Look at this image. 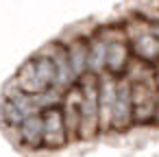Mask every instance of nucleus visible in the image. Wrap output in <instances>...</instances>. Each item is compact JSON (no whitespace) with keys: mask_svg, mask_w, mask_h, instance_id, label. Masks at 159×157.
Instances as JSON below:
<instances>
[{"mask_svg":"<svg viewBox=\"0 0 159 157\" xmlns=\"http://www.w3.org/2000/svg\"><path fill=\"white\" fill-rule=\"evenodd\" d=\"M122 29L133 59L144 66H152L159 59V33L152 20L146 16H133L122 24Z\"/></svg>","mask_w":159,"mask_h":157,"instance_id":"f03ea898","label":"nucleus"},{"mask_svg":"<svg viewBox=\"0 0 159 157\" xmlns=\"http://www.w3.org/2000/svg\"><path fill=\"white\" fill-rule=\"evenodd\" d=\"M13 83L20 92L29 94V96H46L59 90V74H57V66L52 55L46 50L33 55L31 59H26L18 74L13 76Z\"/></svg>","mask_w":159,"mask_h":157,"instance_id":"f257e3e1","label":"nucleus"},{"mask_svg":"<svg viewBox=\"0 0 159 157\" xmlns=\"http://www.w3.org/2000/svg\"><path fill=\"white\" fill-rule=\"evenodd\" d=\"M133 124V96H131V81L129 76H118L116 79V90H113V103H111V118H109V129L124 131Z\"/></svg>","mask_w":159,"mask_h":157,"instance_id":"7ed1b4c3","label":"nucleus"},{"mask_svg":"<svg viewBox=\"0 0 159 157\" xmlns=\"http://www.w3.org/2000/svg\"><path fill=\"white\" fill-rule=\"evenodd\" d=\"M150 81H152V85H155V90L159 92V59L150 66Z\"/></svg>","mask_w":159,"mask_h":157,"instance_id":"423d86ee","label":"nucleus"},{"mask_svg":"<svg viewBox=\"0 0 159 157\" xmlns=\"http://www.w3.org/2000/svg\"><path fill=\"white\" fill-rule=\"evenodd\" d=\"M18 137H20V144H24L29 148H42L44 146V127H42V113L39 111L31 113L18 127Z\"/></svg>","mask_w":159,"mask_h":157,"instance_id":"39448f33","label":"nucleus"},{"mask_svg":"<svg viewBox=\"0 0 159 157\" xmlns=\"http://www.w3.org/2000/svg\"><path fill=\"white\" fill-rule=\"evenodd\" d=\"M39 113H42V127H44V146H48V148L63 146L70 140V135H68V129H66L61 105H57V103L46 105Z\"/></svg>","mask_w":159,"mask_h":157,"instance_id":"20e7f679","label":"nucleus"}]
</instances>
